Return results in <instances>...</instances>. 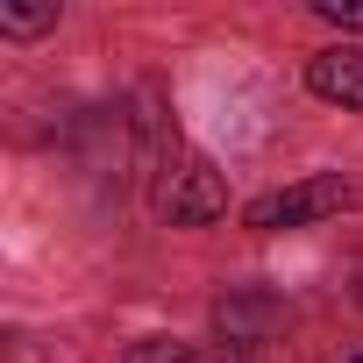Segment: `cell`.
<instances>
[{"instance_id": "obj_1", "label": "cell", "mask_w": 363, "mask_h": 363, "mask_svg": "<svg viewBox=\"0 0 363 363\" xmlns=\"http://www.w3.org/2000/svg\"><path fill=\"white\" fill-rule=\"evenodd\" d=\"M157 214L164 221H178V228H193V221H214L221 207H228V186H221V171L200 157V150H186V143H164V157H157Z\"/></svg>"}, {"instance_id": "obj_2", "label": "cell", "mask_w": 363, "mask_h": 363, "mask_svg": "<svg viewBox=\"0 0 363 363\" xmlns=\"http://www.w3.org/2000/svg\"><path fill=\"white\" fill-rule=\"evenodd\" d=\"M356 200H363V186H356V178H342V171H328V178H299V186H278V193H264V200L250 207V228H257V235L306 228V221L349 214Z\"/></svg>"}, {"instance_id": "obj_3", "label": "cell", "mask_w": 363, "mask_h": 363, "mask_svg": "<svg viewBox=\"0 0 363 363\" xmlns=\"http://www.w3.org/2000/svg\"><path fill=\"white\" fill-rule=\"evenodd\" d=\"M306 86L335 107H356L363 114V43H335L320 57H306Z\"/></svg>"}, {"instance_id": "obj_4", "label": "cell", "mask_w": 363, "mask_h": 363, "mask_svg": "<svg viewBox=\"0 0 363 363\" xmlns=\"http://www.w3.org/2000/svg\"><path fill=\"white\" fill-rule=\"evenodd\" d=\"M0 29H8V36H43V29H57V0H43V8L0 0Z\"/></svg>"}, {"instance_id": "obj_5", "label": "cell", "mask_w": 363, "mask_h": 363, "mask_svg": "<svg viewBox=\"0 0 363 363\" xmlns=\"http://www.w3.org/2000/svg\"><path fill=\"white\" fill-rule=\"evenodd\" d=\"M128 363H186V342L150 335V342H135V349H128Z\"/></svg>"}, {"instance_id": "obj_6", "label": "cell", "mask_w": 363, "mask_h": 363, "mask_svg": "<svg viewBox=\"0 0 363 363\" xmlns=\"http://www.w3.org/2000/svg\"><path fill=\"white\" fill-rule=\"evenodd\" d=\"M320 8V22H335V29H363V0H313Z\"/></svg>"}, {"instance_id": "obj_7", "label": "cell", "mask_w": 363, "mask_h": 363, "mask_svg": "<svg viewBox=\"0 0 363 363\" xmlns=\"http://www.w3.org/2000/svg\"><path fill=\"white\" fill-rule=\"evenodd\" d=\"M186 363H250V356L228 349V342H214V349H193V342H186Z\"/></svg>"}, {"instance_id": "obj_8", "label": "cell", "mask_w": 363, "mask_h": 363, "mask_svg": "<svg viewBox=\"0 0 363 363\" xmlns=\"http://www.w3.org/2000/svg\"><path fill=\"white\" fill-rule=\"evenodd\" d=\"M356 363H363V356H356Z\"/></svg>"}]
</instances>
